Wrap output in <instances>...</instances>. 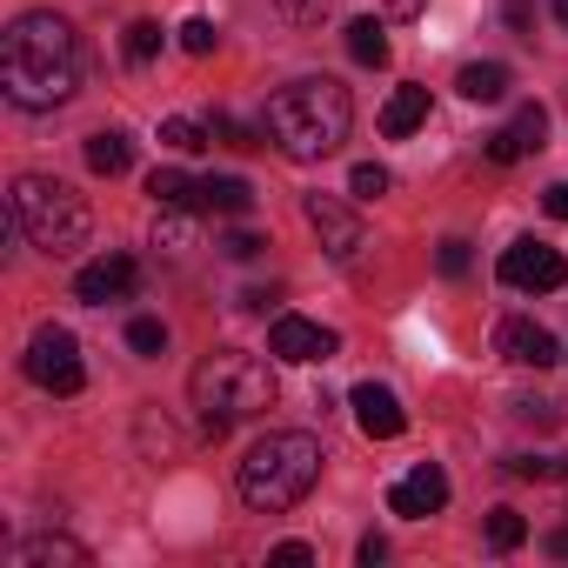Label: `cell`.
Segmentation results:
<instances>
[{
    "label": "cell",
    "instance_id": "obj_35",
    "mask_svg": "<svg viewBox=\"0 0 568 568\" xmlns=\"http://www.w3.org/2000/svg\"><path fill=\"white\" fill-rule=\"evenodd\" d=\"M267 561H274V568H308V561H315V548H308V541H281Z\"/></svg>",
    "mask_w": 568,
    "mask_h": 568
},
{
    "label": "cell",
    "instance_id": "obj_38",
    "mask_svg": "<svg viewBox=\"0 0 568 568\" xmlns=\"http://www.w3.org/2000/svg\"><path fill=\"white\" fill-rule=\"evenodd\" d=\"M541 207H548V221H568V181H555V187L541 194Z\"/></svg>",
    "mask_w": 568,
    "mask_h": 568
},
{
    "label": "cell",
    "instance_id": "obj_15",
    "mask_svg": "<svg viewBox=\"0 0 568 568\" xmlns=\"http://www.w3.org/2000/svg\"><path fill=\"white\" fill-rule=\"evenodd\" d=\"M8 561L14 568H88L94 555H88V541H74V535H21L14 548H8Z\"/></svg>",
    "mask_w": 568,
    "mask_h": 568
},
{
    "label": "cell",
    "instance_id": "obj_5",
    "mask_svg": "<svg viewBox=\"0 0 568 568\" xmlns=\"http://www.w3.org/2000/svg\"><path fill=\"white\" fill-rule=\"evenodd\" d=\"M8 214H14V227L41 247V254H74V247H88V234H94V214H88V194H74L68 181H54V174H21L14 181V194H8Z\"/></svg>",
    "mask_w": 568,
    "mask_h": 568
},
{
    "label": "cell",
    "instance_id": "obj_14",
    "mask_svg": "<svg viewBox=\"0 0 568 568\" xmlns=\"http://www.w3.org/2000/svg\"><path fill=\"white\" fill-rule=\"evenodd\" d=\"M348 408H355V428H362L368 442H395V435L408 428L402 395H395V388H382V382H362V388L348 395Z\"/></svg>",
    "mask_w": 568,
    "mask_h": 568
},
{
    "label": "cell",
    "instance_id": "obj_7",
    "mask_svg": "<svg viewBox=\"0 0 568 568\" xmlns=\"http://www.w3.org/2000/svg\"><path fill=\"white\" fill-rule=\"evenodd\" d=\"M302 214H308V227H315V241H322V254H328L335 267H355V261H362L368 227H362V214H355L348 201H335V194H302Z\"/></svg>",
    "mask_w": 568,
    "mask_h": 568
},
{
    "label": "cell",
    "instance_id": "obj_11",
    "mask_svg": "<svg viewBox=\"0 0 568 568\" xmlns=\"http://www.w3.org/2000/svg\"><path fill=\"white\" fill-rule=\"evenodd\" d=\"M541 134H548V108H541V101H521V108H515V121H508V128H495V134L481 141V154H488L495 168H515V161H528V154L541 148Z\"/></svg>",
    "mask_w": 568,
    "mask_h": 568
},
{
    "label": "cell",
    "instance_id": "obj_8",
    "mask_svg": "<svg viewBox=\"0 0 568 568\" xmlns=\"http://www.w3.org/2000/svg\"><path fill=\"white\" fill-rule=\"evenodd\" d=\"M501 281H508V288H521V295H555L561 281H568V261H561V247L521 234L515 247H501Z\"/></svg>",
    "mask_w": 568,
    "mask_h": 568
},
{
    "label": "cell",
    "instance_id": "obj_4",
    "mask_svg": "<svg viewBox=\"0 0 568 568\" xmlns=\"http://www.w3.org/2000/svg\"><path fill=\"white\" fill-rule=\"evenodd\" d=\"M187 395L201 408V442H227L234 422H254L274 408V368L261 355H241V348H214L194 375H187Z\"/></svg>",
    "mask_w": 568,
    "mask_h": 568
},
{
    "label": "cell",
    "instance_id": "obj_40",
    "mask_svg": "<svg viewBox=\"0 0 568 568\" xmlns=\"http://www.w3.org/2000/svg\"><path fill=\"white\" fill-rule=\"evenodd\" d=\"M541 548H548V555H555V561H568V528H555V535H548V541H541Z\"/></svg>",
    "mask_w": 568,
    "mask_h": 568
},
{
    "label": "cell",
    "instance_id": "obj_25",
    "mask_svg": "<svg viewBox=\"0 0 568 568\" xmlns=\"http://www.w3.org/2000/svg\"><path fill=\"white\" fill-rule=\"evenodd\" d=\"M501 468H508L515 481H555V475H568V462H561V455H508Z\"/></svg>",
    "mask_w": 568,
    "mask_h": 568
},
{
    "label": "cell",
    "instance_id": "obj_37",
    "mask_svg": "<svg viewBox=\"0 0 568 568\" xmlns=\"http://www.w3.org/2000/svg\"><path fill=\"white\" fill-rule=\"evenodd\" d=\"M355 561H362V568H382V561H388V541H382V535H362Z\"/></svg>",
    "mask_w": 568,
    "mask_h": 568
},
{
    "label": "cell",
    "instance_id": "obj_27",
    "mask_svg": "<svg viewBox=\"0 0 568 568\" xmlns=\"http://www.w3.org/2000/svg\"><path fill=\"white\" fill-rule=\"evenodd\" d=\"M161 41H168V34H161V21H134L121 48H128V61H134V68H148V61L161 54Z\"/></svg>",
    "mask_w": 568,
    "mask_h": 568
},
{
    "label": "cell",
    "instance_id": "obj_24",
    "mask_svg": "<svg viewBox=\"0 0 568 568\" xmlns=\"http://www.w3.org/2000/svg\"><path fill=\"white\" fill-rule=\"evenodd\" d=\"M128 348H134L141 362L168 355V322H154V315H134V322H128Z\"/></svg>",
    "mask_w": 568,
    "mask_h": 568
},
{
    "label": "cell",
    "instance_id": "obj_19",
    "mask_svg": "<svg viewBox=\"0 0 568 568\" xmlns=\"http://www.w3.org/2000/svg\"><path fill=\"white\" fill-rule=\"evenodd\" d=\"M455 88H462V101H475V108H481V101H501V94H508V68H501V61H468V68L455 74Z\"/></svg>",
    "mask_w": 568,
    "mask_h": 568
},
{
    "label": "cell",
    "instance_id": "obj_33",
    "mask_svg": "<svg viewBox=\"0 0 568 568\" xmlns=\"http://www.w3.org/2000/svg\"><path fill=\"white\" fill-rule=\"evenodd\" d=\"M207 128H214V141H221V148H254V141H261V134H247L234 114H207Z\"/></svg>",
    "mask_w": 568,
    "mask_h": 568
},
{
    "label": "cell",
    "instance_id": "obj_20",
    "mask_svg": "<svg viewBox=\"0 0 568 568\" xmlns=\"http://www.w3.org/2000/svg\"><path fill=\"white\" fill-rule=\"evenodd\" d=\"M348 54H355L362 68H388V28H382L375 14L348 21Z\"/></svg>",
    "mask_w": 568,
    "mask_h": 568
},
{
    "label": "cell",
    "instance_id": "obj_36",
    "mask_svg": "<svg viewBox=\"0 0 568 568\" xmlns=\"http://www.w3.org/2000/svg\"><path fill=\"white\" fill-rule=\"evenodd\" d=\"M515 422H535V428H555V402H515Z\"/></svg>",
    "mask_w": 568,
    "mask_h": 568
},
{
    "label": "cell",
    "instance_id": "obj_6",
    "mask_svg": "<svg viewBox=\"0 0 568 568\" xmlns=\"http://www.w3.org/2000/svg\"><path fill=\"white\" fill-rule=\"evenodd\" d=\"M21 368H28V382L41 388V395H81V382H88V362H81V342L61 328V322H48V328H34V342H28V355H21Z\"/></svg>",
    "mask_w": 568,
    "mask_h": 568
},
{
    "label": "cell",
    "instance_id": "obj_13",
    "mask_svg": "<svg viewBox=\"0 0 568 568\" xmlns=\"http://www.w3.org/2000/svg\"><path fill=\"white\" fill-rule=\"evenodd\" d=\"M495 355L515 362V368H555V362H561L555 335H548L541 322H521V315H508V322L495 328Z\"/></svg>",
    "mask_w": 568,
    "mask_h": 568
},
{
    "label": "cell",
    "instance_id": "obj_41",
    "mask_svg": "<svg viewBox=\"0 0 568 568\" xmlns=\"http://www.w3.org/2000/svg\"><path fill=\"white\" fill-rule=\"evenodd\" d=\"M548 8H555V21H561V28H568V0H548Z\"/></svg>",
    "mask_w": 568,
    "mask_h": 568
},
{
    "label": "cell",
    "instance_id": "obj_3",
    "mask_svg": "<svg viewBox=\"0 0 568 568\" xmlns=\"http://www.w3.org/2000/svg\"><path fill=\"white\" fill-rule=\"evenodd\" d=\"M322 462H328V455H322V442H315L308 428H267V435L247 448L234 488H241V501H247L254 515H288V508H302L308 488L322 481Z\"/></svg>",
    "mask_w": 568,
    "mask_h": 568
},
{
    "label": "cell",
    "instance_id": "obj_9",
    "mask_svg": "<svg viewBox=\"0 0 568 568\" xmlns=\"http://www.w3.org/2000/svg\"><path fill=\"white\" fill-rule=\"evenodd\" d=\"M141 288V261L134 254H121V247H108V254H94L81 274H74V295L88 302V308H108V302H128Z\"/></svg>",
    "mask_w": 568,
    "mask_h": 568
},
{
    "label": "cell",
    "instance_id": "obj_39",
    "mask_svg": "<svg viewBox=\"0 0 568 568\" xmlns=\"http://www.w3.org/2000/svg\"><path fill=\"white\" fill-rule=\"evenodd\" d=\"M388 14L395 21H415V14H428V0H388Z\"/></svg>",
    "mask_w": 568,
    "mask_h": 568
},
{
    "label": "cell",
    "instance_id": "obj_12",
    "mask_svg": "<svg viewBox=\"0 0 568 568\" xmlns=\"http://www.w3.org/2000/svg\"><path fill=\"white\" fill-rule=\"evenodd\" d=\"M388 508H395L402 521H428V515H442V508H448V475H442L435 462H415V468L388 488Z\"/></svg>",
    "mask_w": 568,
    "mask_h": 568
},
{
    "label": "cell",
    "instance_id": "obj_10",
    "mask_svg": "<svg viewBox=\"0 0 568 568\" xmlns=\"http://www.w3.org/2000/svg\"><path fill=\"white\" fill-rule=\"evenodd\" d=\"M335 348H342L335 328H322L308 315H274V328H267V355L274 362H328Z\"/></svg>",
    "mask_w": 568,
    "mask_h": 568
},
{
    "label": "cell",
    "instance_id": "obj_23",
    "mask_svg": "<svg viewBox=\"0 0 568 568\" xmlns=\"http://www.w3.org/2000/svg\"><path fill=\"white\" fill-rule=\"evenodd\" d=\"M187 241H194V214H187V207H161V214H154V247H161V254H181Z\"/></svg>",
    "mask_w": 568,
    "mask_h": 568
},
{
    "label": "cell",
    "instance_id": "obj_21",
    "mask_svg": "<svg viewBox=\"0 0 568 568\" xmlns=\"http://www.w3.org/2000/svg\"><path fill=\"white\" fill-rule=\"evenodd\" d=\"M201 194H207V207H214V214H254V187H247L241 174H207V181H201Z\"/></svg>",
    "mask_w": 568,
    "mask_h": 568
},
{
    "label": "cell",
    "instance_id": "obj_29",
    "mask_svg": "<svg viewBox=\"0 0 568 568\" xmlns=\"http://www.w3.org/2000/svg\"><path fill=\"white\" fill-rule=\"evenodd\" d=\"M335 14V0H281V21L288 28H322Z\"/></svg>",
    "mask_w": 568,
    "mask_h": 568
},
{
    "label": "cell",
    "instance_id": "obj_28",
    "mask_svg": "<svg viewBox=\"0 0 568 568\" xmlns=\"http://www.w3.org/2000/svg\"><path fill=\"white\" fill-rule=\"evenodd\" d=\"M348 194H355V201H382V194H388V168H382V161H355Z\"/></svg>",
    "mask_w": 568,
    "mask_h": 568
},
{
    "label": "cell",
    "instance_id": "obj_26",
    "mask_svg": "<svg viewBox=\"0 0 568 568\" xmlns=\"http://www.w3.org/2000/svg\"><path fill=\"white\" fill-rule=\"evenodd\" d=\"M521 541H528V521H521L515 508H495V515H488V548L508 555V548H521Z\"/></svg>",
    "mask_w": 568,
    "mask_h": 568
},
{
    "label": "cell",
    "instance_id": "obj_18",
    "mask_svg": "<svg viewBox=\"0 0 568 568\" xmlns=\"http://www.w3.org/2000/svg\"><path fill=\"white\" fill-rule=\"evenodd\" d=\"M88 168H94V174H108V181H114V174H128V168H134V141H128L121 128L88 134Z\"/></svg>",
    "mask_w": 568,
    "mask_h": 568
},
{
    "label": "cell",
    "instance_id": "obj_32",
    "mask_svg": "<svg viewBox=\"0 0 568 568\" xmlns=\"http://www.w3.org/2000/svg\"><path fill=\"white\" fill-rule=\"evenodd\" d=\"M468 261H475V254H468V241H455V234L435 247V267H442L448 281H462V274H468Z\"/></svg>",
    "mask_w": 568,
    "mask_h": 568
},
{
    "label": "cell",
    "instance_id": "obj_1",
    "mask_svg": "<svg viewBox=\"0 0 568 568\" xmlns=\"http://www.w3.org/2000/svg\"><path fill=\"white\" fill-rule=\"evenodd\" d=\"M0 88H8V101L28 108V114H48V108L74 101V88H81V41H74V28L54 8H34V14H21L8 34H0Z\"/></svg>",
    "mask_w": 568,
    "mask_h": 568
},
{
    "label": "cell",
    "instance_id": "obj_22",
    "mask_svg": "<svg viewBox=\"0 0 568 568\" xmlns=\"http://www.w3.org/2000/svg\"><path fill=\"white\" fill-rule=\"evenodd\" d=\"M161 141H168L174 154H201V148L214 141V128L194 121V114H168V121H161Z\"/></svg>",
    "mask_w": 568,
    "mask_h": 568
},
{
    "label": "cell",
    "instance_id": "obj_17",
    "mask_svg": "<svg viewBox=\"0 0 568 568\" xmlns=\"http://www.w3.org/2000/svg\"><path fill=\"white\" fill-rule=\"evenodd\" d=\"M148 194H154V207H207V194H201V181L187 174V168H154L148 174Z\"/></svg>",
    "mask_w": 568,
    "mask_h": 568
},
{
    "label": "cell",
    "instance_id": "obj_16",
    "mask_svg": "<svg viewBox=\"0 0 568 568\" xmlns=\"http://www.w3.org/2000/svg\"><path fill=\"white\" fill-rule=\"evenodd\" d=\"M422 121H428V88H415V81H408V88H395V94H388V108H382V134H388V141H402V134H415Z\"/></svg>",
    "mask_w": 568,
    "mask_h": 568
},
{
    "label": "cell",
    "instance_id": "obj_31",
    "mask_svg": "<svg viewBox=\"0 0 568 568\" xmlns=\"http://www.w3.org/2000/svg\"><path fill=\"white\" fill-rule=\"evenodd\" d=\"M214 247H221V254H227V261H254V254H261V247H267V241H261V234H254V227H234V234H221V241H214Z\"/></svg>",
    "mask_w": 568,
    "mask_h": 568
},
{
    "label": "cell",
    "instance_id": "obj_2",
    "mask_svg": "<svg viewBox=\"0 0 568 568\" xmlns=\"http://www.w3.org/2000/svg\"><path fill=\"white\" fill-rule=\"evenodd\" d=\"M355 128V94L328 74H302L288 88L267 94V114H261V141H274L288 161H328Z\"/></svg>",
    "mask_w": 568,
    "mask_h": 568
},
{
    "label": "cell",
    "instance_id": "obj_34",
    "mask_svg": "<svg viewBox=\"0 0 568 568\" xmlns=\"http://www.w3.org/2000/svg\"><path fill=\"white\" fill-rule=\"evenodd\" d=\"M501 21H508V34L535 41V0H501Z\"/></svg>",
    "mask_w": 568,
    "mask_h": 568
},
{
    "label": "cell",
    "instance_id": "obj_30",
    "mask_svg": "<svg viewBox=\"0 0 568 568\" xmlns=\"http://www.w3.org/2000/svg\"><path fill=\"white\" fill-rule=\"evenodd\" d=\"M181 48H187L194 61H207V54L221 48V34H214V21H187V28H181Z\"/></svg>",
    "mask_w": 568,
    "mask_h": 568
}]
</instances>
